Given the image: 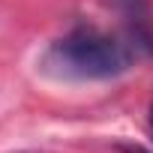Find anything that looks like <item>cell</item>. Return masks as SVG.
Wrapping results in <instances>:
<instances>
[{"mask_svg": "<svg viewBox=\"0 0 153 153\" xmlns=\"http://www.w3.org/2000/svg\"><path fill=\"white\" fill-rule=\"evenodd\" d=\"M126 15V39L135 45V51L153 54V21L144 0H114Z\"/></svg>", "mask_w": 153, "mask_h": 153, "instance_id": "cell-2", "label": "cell"}, {"mask_svg": "<svg viewBox=\"0 0 153 153\" xmlns=\"http://www.w3.org/2000/svg\"><path fill=\"white\" fill-rule=\"evenodd\" d=\"M135 54L138 51L129 39H117L96 27L78 24L45 48L39 69L63 81H105L123 75Z\"/></svg>", "mask_w": 153, "mask_h": 153, "instance_id": "cell-1", "label": "cell"}, {"mask_svg": "<svg viewBox=\"0 0 153 153\" xmlns=\"http://www.w3.org/2000/svg\"><path fill=\"white\" fill-rule=\"evenodd\" d=\"M150 135H153V96H150Z\"/></svg>", "mask_w": 153, "mask_h": 153, "instance_id": "cell-4", "label": "cell"}, {"mask_svg": "<svg viewBox=\"0 0 153 153\" xmlns=\"http://www.w3.org/2000/svg\"><path fill=\"white\" fill-rule=\"evenodd\" d=\"M117 150H120V153H147V150L138 147V144H117Z\"/></svg>", "mask_w": 153, "mask_h": 153, "instance_id": "cell-3", "label": "cell"}]
</instances>
